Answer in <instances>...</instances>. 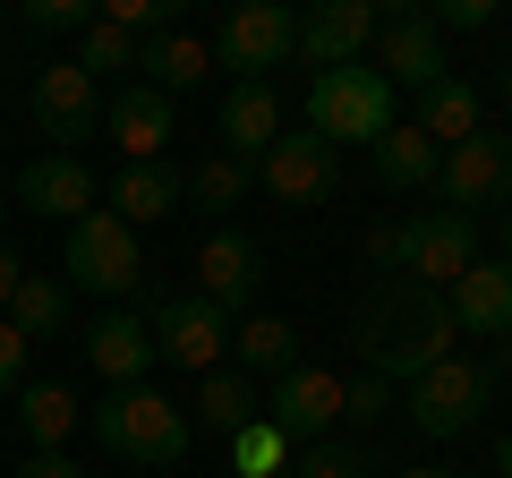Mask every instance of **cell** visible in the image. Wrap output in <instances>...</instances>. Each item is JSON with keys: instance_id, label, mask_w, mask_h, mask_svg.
<instances>
[{"instance_id": "obj_1", "label": "cell", "mask_w": 512, "mask_h": 478, "mask_svg": "<svg viewBox=\"0 0 512 478\" xmlns=\"http://www.w3.org/2000/svg\"><path fill=\"white\" fill-rule=\"evenodd\" d=\"M461 325H453V299L427 291V282L410 274H384L359 291V308H350V350L367 359V376H384V385H410V376H427L436 359H453Z\"/></svg>"}, {"instance_id": "obj_2", "label": "cell", "mask_w": 512, "mask_h": 478, "mask_svg": "<svg viewBox=\"0 0 512 478\" xmlns=\"http://www.w3.org/2000/svg\"><path fill=\"white\" fill-rule=\"evenodd\" d=\"M94 436H103L111 461H137V470H180L188 453V410L171 402V393L154 385H128V393H103V410H94Z\"/></svg>"}, {"instance_id": "obj_3", "label": "cell", "mask_w": 512, "mask_h": 478, "mask_svg": "<svg viewBox=\"0 0 512 478\" xmlns=\"http://www.w3.org/2000/svg\"><path fill=\"white\" fill-rule=\"evenodd\" d=\"M487 402H495V376L478 368V359H461V350H453V359H436L427 376H410L393 410H402L427 444H461L478 419H487Z\"/></svg>"}, {"instance_id": "obj_4", "label": "cell", "mask_w": 512, "mask_h": 478, "mask_svg": "<svg viewBox=\"0 0 512 478\" xmlns=\"http://www.w3.org/2000/svg\"><path fill=\"white\" fill-rule=\"evenodd\" d=\"M393 129V86H384L376 69H325L308 77V137H325L333 154L342 146H376V137Z\"/></svg>"}, {"instance_id": "obj_5", "label": "cell", "mask_w": 512, "mask_h": 478, "mask_svg": "<svg viewBox=\"0 0 512 478\" xmlns=\"http://www.w3.org/2000/svg\"><path fill=\"white\" fill-rule=\"evenodd\" d=\"M367 69H376L393 94H427L436 77H453V60H444V35H436V18H427L419 0H376Z\"/></svg>"}, {"instance_id": "obj_6", "label": "cell", "mask_w": 512, "mask_h": 478, "mask_svg": "<svg viewBox=\"0 0 512 478\" xmlns=\"http://www.w3.org/2000/svg\"><path fill=\"white\" fill-rule=\"evenodd\" d=\"M60 265H69V282H86V291L128 299L137 282H146V239L128 231L120 214H103V205H94L86 222H69V248H60Z\"/></svg>"}, {"instance_id": "obj_7", "label": "cell", "mask_w": 512, "mask_h": 478, "mask_svg": "<svg viewBox=\"0 0 512 478\" xmlns=\"http://www.w3.org/2000/svg\"><path fill=\"white\" fill-rule=\"evenodd\" d=\"M26 120H35V137H52V154H77L103 129V86L77 60H43L35 86H26Z\"/></svg>"}, {"instance_id": "obj_8", "label": "cell", "mask_w": 512, "mask_h": 478, "mask_svg": "<svg viewBox=\"0 0 512 478\" xmlns=\"http://www.w3.org/2000/svg\"><path fill=\"white\" fill-rule=\"evenodd\" d=\"M393 231H402V274L427 282V291H453L478 265V222L453 214V205H419V214H402Z\"/></svg>"}, {"instance_id": "obj_9", "label": "cell", "mask_w": 512, "mask_h": 478, "mask_svg": "<svg viewBox=\"0 0 512 478\" xmlns=\"http://www.w3.org/2000/svg\"><path fill=\"white\" fill-rule=\"evenodd\" d=\"M436 197L453 205V214H504L512 205V137H495V129H478V137H461V146H444V163H436Z\"/></svg>"}, {"instance_id": "obj_10", "label": "cell", "mask_w": 512, "mask_h": 478, "mask_svg": "<svg viewBox=\"0 0 512 478\" xmlns=\"http://www.w3.org/2000/svg\"><path fill=\"white\" fill-rule=\"evenodd\" d=\"M154 359H171V368H188V376H214L222 368V350H231V325L239 316H222L214 299H154Z\"/></svg>"}, {"instance_id": "obj_11", "label": "cell", "mask_w": 512, "mask_h": 478, "mask_svg": "<svg viewBox=\"0 0 512 478\" xmlns=\"http://www.w3.org/2000/svg\"><path fill=\"white\" fill-rule=\"evenodd\" d=\"M342 385H350V376L299 359L291 376H274V393H265V410H256V419L282 427V444H316V436H333V427H342Z\"/></svg>"}, {"instance_id": "obj_12", "label": "cell", "mask_w": 512, "mask_h": 478, "mask_svg": "<svg viewBox=\"0 0 512 478\" xmlns=\"http://www.w3.org/2000/svg\"><path fill=\"white\" fill-rule=\"evenodd\" d=\"M291 35H299L291 9L248 0V9H231V18H222L214 60H222V69H239V86H265V69H291Z\"/></svg>"}, {"instance_id": "obj_13", "label": "cell", "mask_w": 512, "mask_h": 478, "mask_svg": "<svg viewBox=\"0 0 512 478\" xmlns=\"http://www.w3.org/2000/svg\"><path fill=\"white\" fill-rule=\"evenodd\" d=\"M367 43H376V0H316V9H299L291 60H308L325 77V69H359Z\"/></svg>"}, {"instance_id": "obj_14", "label": "cell", "mask_w": 512, "mask_h": 478, "mask_svg": "<svg viewBox=\"0 0 512 478\" xmlns=\"http://www.w3.org/2000/svg\"><path fill=\"white\" fill-rule=\"evenodd\" d=\"M256 180L274 188L282 205H325L333 188H342V154H333L325 137H308V129H282L274 146L256 154Z\"/></svg>"}, {"instance_id": "obj_15", "label": "cell", "mask_w": 512, "mask_h": 478, "mask_svg": "<svg viewBox=\"0 0 512 478\" xmlns=\"http://www.w3.org/2000/svg\"><path fill=\"white\" fill-rule=\"evenodd\" d=\"M9 205H26V214H43V222H86L94 205H103V180L86 171V154H35V163L18 171V197Z\"/></svg>"}, {"instance_id": "obj_16", "label": "cell", "mask_w": 512, "mask_h": 478, "mask_svg": "<svg viewBox=\"0 0 512 478\" xmlns=\"http://www.w3.org/2000/svg\"><path fill=\"white\" fill-rule=\"evenodd\" d=\"M256 282H265V248H256L248 231H205V248H197V299H214L222 316H248V299H256Z\"/></svg>"}, {"instance_id": "obj_17", "label": "cell", "mask_w": 512, "mask_h": 478, "mask_svg": "<svg viewBox=\"0 0 512 478\" xmlns=\"http://www.w3.org/2000/svg\"><path fill=\"white\" fill-rule=\"evenodd\" d=\"M103 137L120 146V163H163V146H171V94H154L146 77H128L120 94H103Z\"/></svg>"}, {"instance_id": "obj_18", "label": "cell", "mask_w": 512, "mask_h": 478, "mask_svg": "<svg viewBox=\"0 0 512 478\" xmlns=\"http://www.w3.org/2000/svg\"><path fill=\"white\" fill-rule=\"evenodd\" d=\"M86 368L103 376L111 393L146 385V376H154V325H146V316H128V308L94 316V325H86Z\"/></svg>"}, {"instance_id": "obj_19", "label": "cell", "mask_w": 512, "mask_h": 478, "mask_svg": "<svg viewBox=\"0 0 512 478\" xmlns=\"http://www.w3.org/2000/svg\"><path fill=\"white\" fill-rule=\"evenodd\" d=\"M444 299H453V325L470 342H512V257H478Z\"/></svg>"}, {"instance_id": "obj_20", "label": "cell", "mask_w": 512, "mask_h": 478, "mask_svg": "<svg viewBox=\"0 0 512 478\" xmlns=\"http://www.w3.org/2000/svg\"><path fill=\"white\" fill-rule=\"evenodd\" d=\"M180 205H188V171H171V163H120L103 188V214H120L128 231H146V222L180 214Z\"/></svg>"}, {"instance_id": "obj_21", "label": "cell", "mask_w": 512, "mask_h": 478, "mask_svg": "<svg viewBox=\"0 0 512 478\" xmlns=\"http://www.w3.org/2000/svg\"><path fill=\"white\" fill-rule=\"evenodd\" d=\"M436 163H444V154L427 146L410 120H393V129L367 146V180H376L384 197H427V188H436Z\"/></svg>"}, {"instance_id": "obj_22", "label": "cell", "mask_w": 512, "mask_h": 478, "mask_svg": "<svg viewBox=\"0 0 512 478\" xmlns=\"http://www.w3.org/2000/svg\"><path fill=\"white\" fill-rule=\"evenodd\" d=\"M410 129L427 137V146H461V137H478L487 129V94L470 86V77H436V86L419 94V111H410Z\"/></svg>"}, {"instance_id": "obj_23", "label": "cell", "mask_w": 512, "mask_h": 478, "mask_svg": "<svg viewBox=\"0 0 512 478\" xmlns=\"http://www.w3.org/2000/svg\"><path fill=\"white\" fill-rule=\"evenodd\" d=\"M274 137H282V94L274 86H231V94H222V154L256 163Z\"/></svg>"}, {"instance_id": "obj_24", "label": "cell", "mask_w": 512, "mask_h": 478, "mask_svg": "<svg viewBox=\"0 0 512 478\" xmlns=\"http://www.w3.org/2000/svg\"><path fill=\"white\" fill-rule=\"evenodd\" d=\"M137 69H146L154 94H188V86H205V69H214V43L188 35V26H171V35L137 43Z\"/></svg>"}, {"instance_id": "obj_25", "label": "cell", "mask_w": 512, "mask_h": 478, "mask_svg": "<svg viewBox=\"0 0 512 478\" xmlns=\"http://www.w3.org/2000/svg\"><path fill=\"white\" fill-rule=\"evenodd\" d=\"M231 350H239V376H291L299 368V325L291 316H239Z\"/></svg>"}, {"instance_id": "obj_26", "label": "cell", "mask_w": 512, "mask_h": 478, "mask_svg": "<svg viewBox=\"0 0 512 478\" xmlns=\"http://www.w3.org/2000/svg\"><path fill=\"white\" fill-rule=\"evenodd\" d=\"M265 410V393H256V376H239V368H214V376H197V419L188 427H214V436H239V427Z\"/></svg>"}, {"instance_id": "obj_27", "label": "cell", "mask_w": 512, "mask_h": 478, "mask_svg": "<svg viewBox=\"0 0 512 478\" xmlns=\"http://www.w3.org/2000/svg\"><path fill=\"white\" fill-rule=\"evenodd\" d=\"M77 419H86V410H77L69 385H18V427L35 436V453H60V444L77 436Z\"/></svg>"}, {"instance_id": "obj_28", "label": "cell", "mask_w": 512, "mask_h": 478, "mask_svg": "<svg viewBox=\"0 0 512 478\" xmlns=\"http://www.w3.org/2000/svg\"><path fill=\"white\" fill-rule=\"evenodd\" d=\"M9 325H18L26 342H52V333L69 325V282L60 274H26L18 299H9Z\"/></svg>"}, {"instance_id": "obj_29", "label": "cell", "mask_w": 512, "mask_h": 478, "mask_svg": "<svg viewBox=\"0 0 512 478\" xmlns=\"http://www.w3.org/2000/svg\"><path fill=\"white\" fill-rule=\"evenodd\" d=\"M222 470H231V478H282V470H291V444H282V427L248 419L239 436H222Z\"/></svg>"}, {"instance_id": "obj_30", "label": "cell", "mask_w": 512, "mask_h": 478, "mask_svg": "<svg viewBox=\"0 0 512 478\" xmlns=\"http://www.w3.org/2000/svg\"><path fill=\"white\" fill-rule=\"evenodd\" d=\"M291 478H376V453L367 436H316L291 453Z\"/></svg>"}, {"instance_id": "obj_31", "label": "cell", "mask_w": 512, "mask_h": 478, "mask_svg": "<svg viewBox=\"0 0 512 478\" xmlns=\"http://www.w3.org/2000/svg\"><path fill=\"white\" fill-rule=\"evenodd\" d=\"M248 188H256V163H239V154H205L188 171V205H205V214H231Z\"/></svg>"}, {"instance_id": "obj_32", "label": "cell", "mask_w": 512, "mask_h": 478, "mask_svg": "<svg viewBox=\"0 0 512 478\" xmlns=\"http://www.w3.org/2000/svg\"><path fill=\"white\" fill-rule=\"evenodd\" d=\"M69 60L94 77V86H103V69H137V35H120L111 18H94L86 35H77V52H69Z\"/></svg>"}, {"instance_id": "obj_33", "label": "cell", "mask_w": 512, "mask_h": 478, "mask_svg": "<svg viewBox=\"0 0 512 478\" xmlns=\"http://www.w3.org/2000/svg\"><path fill=\"white\" fill-rule=\"evenodd\" d=\"M86 26H94L86 0H26L18 9V35H86Z\"/></svg>"}, {"instance_id": "obj_34", "label": "cell", "mask_w": 512, "mask_h": 478, "mask_svg": "<svg viewBox=\"0 0 512 478\" xmlns=\"http://www.w3.org/2000/svg\"><path fill=\"white\" fill-rule=\"evenodd\" d=\"M384 410H393V385H384V376H350V385H342V427H350V436H367Z\"/></svg>"}, {"instance_id": "obj_35", "label": "cell", "mask_w": 512, "mask_h": 478, "mask_svg": "<svg viewBox=\"0 0 512 478\" xmlns=\"http://www.w3.org/2000/svg\"><path fill=\"white\" fill-rule=\"evenodd\" d=\"M359 274H402V231H393V222H367L359 231Z\"/></svg>"}, {"instance_id": "obj_36", "label": "cell", "mask_w": 512, "mask_h": 478, "mask_svg": "<svg viewBox=\"0 0 512 478\" xmlns=\"http://www.w3.org/2000/svg\"><path fill=\"white\" fill-rule=\"evenodd\" d=\"M427 18H436V35H478V26H495V0H436Z\"/></svg>"}, {"instance_id": "obj_37", "label": "cell", "mask_w": 512, "mask_h": 478, "mask_svg": "<svg viewBox=\"0 0 512 478\" xmlns=\"http://www.w3.org/2000/svg\"><path fill=\"white\" fill-rule=\"evenodd\" d=\"M26 350H35V342H26V333L0 316V402H18V385H26Z\"/></svg>"}, {"instance_id": "obj_38", "label": "cell", "mask_w": 512, "mask_h": 478, "mask_svg": "<svg viewBox=\"0 0 512 478\" xmlns=\"http://www.w3.org/2000/svg\"><path fill=\"white\" fill-rule=\"evenodd\" d=\"M18 478H86V470H77L69 453H26V461H18Z\"/></svg>"}, {"instance_id": "obj_39", "label": "cell", "mask_w": 512, "mask_h": 478, "mask_svg": "<svg viewBox=\"0 0 512 478\" xmlns=\"http://www.w3.org/2000/svg\"><path fill=\"white\" fill-rule=\"evenodd\" d=\"M18 282H26V265H18V248H0V316H9V299H18Z\"/></svg>"}, {"instance_id": "obj_40", "label": "cell", "mask_w": 512, "mask_h": 478, "mask_svg": "<svg viewBox=\"0 0 512 478\" xmlns=\"http://www.w3.org/2000/svg\"><path fill=\"white\" fill-rule=\"evenodd\" d=\"M478 368H487L495 385H512V342H487V359H478Z\"/></svg>"}, {"instance_id": "obj_41", "label": "cell", "mask_w": 512, "mask_h": 478, "mask_svg": "<svg viewBox=\"0 0 512 478\" xmlns=\"http://www.w3.org/2000/svg\"><path fill=\"white\" fill-rule=\"evenodd\" d=\"M487 478H512V427L495 436V470H487Z\"/></svg>"}, {"instance_id": "obj_42", "label": "cell", "mask_w": 512, "mask_h": 478, "mask_svg": "<svg viewBox=\"0 0 512 478\" xmlns=\"http://www.w3.org/2000/svg\"><path fill=\"white\" fill-rule=\"evenodd\" d=\"M495 103L512 111V52H504V77H495Z\"/></svg>"}, {"instance_id": "obj_43", "label": "cell", "mask_w": 512, "mask_h": 478, "mask_svg": "<svg viewBox=\"0 0 512 478\" xmlns=\"http://www.w3.org/2000/svg\"><path fill=\"white\" fill-rule=\"evenodd\" d=\"M384 478H453V470H384Z\"/></svg>"}, {"instance_id": "obj_44", "label": "cell", "mask_w": 512, "mask_h": 478, "mask_svg": "<svg viewBox=\"0 0 512 478\" xmlns=\"http://www.w3.org/2000/svg\"><path fill=\"white\" fill-rule=\"evenodd\" d=\"M495 222H504V257H512V205H504V214H495Z\"/></svg>"}, {"instance_id": "obj_45", "label": "cell", "mask_w": 512, "mask_h": 478, "mask_svg": "<svg viewBox=\"0 0 512 478\" xmlns=\"http://www.w3.org/2000/svg\"><path fill=\"white\" fill-rule=\"evenodd\" d=\"M0 214H9V188H0Z\"/></svg>"}, {"instance_id": "obj_46", "label": "cell", "mask_w": 512, "mask_h": 478, "mask_svg": "<svg viewBox=\"0 0 512 478\" xmlns=\"http://www.w3.org/2000/svg\"><path fill=\"white\" fill-rule=\"evenodd\" d=\"M222 478H231V470H222Z\"/></svg>"}, {"instance_id": "obj_47", "label": "cell", "mask_w": 512, "mask_h": 478, "mask_svg": "<svg viewBox=\"0 0 512 478\" xmlns=\"http://www.w3.org/2000/svg\"><path fill=\"white\" fill-rule=\"evenodd\" d=\"M453 478H461V470H453Z\"/></svg>"}]
</instances>
